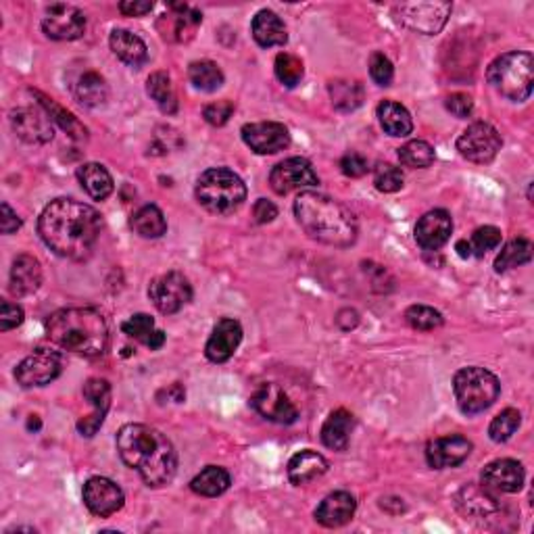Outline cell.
<instances>
[{"label":"cell","instance_id":"obj_40","mask_svg":"<svg viewBox=\"0 0 534 534\" xmlns=\"http://www.w3.org/2000/svg\"><path fill=\"white\" fill-rule=\"evenodd\" d=\"M189 78L200 92H215L224 86V72L213 61H194L189 67Z\"/></svg>","mask_w":534,"mask_h":534},{"label":"cell","instance_id":"obj_2","mask_svg":"<svg viewBox=\"0 0 534 534\" xmlns=\"http://www.w3.org/2000/svg\"><path fill=\"white\" fill-rule=\"evenodd\" d=\"M117 453L128 468L136 470L149 487H163L173 481L178 455L171 441L147 424H126L117 432Z\"/></svg>","mask_w":534,"mask_h":534},{"label":"cell","instance_id":"obj_33","mask_svg":"<svg viewBox=\"0 0 534 534\" xmlns=\"http://www.w3.org/2000/svg\"><path fill=\"white\" fill-rule=\"evenodd\" d=\"M30 94L46 109V113L51 115L53 123H57V126L63 130L65 134L75 138V141H86L88 130L78 121V117H75L73 113H69V111H65L63 107H59L57 102H54L53 99H48L46 94L38 92V90H30Z\"/></svg>","mask_w":534,"mask_h":534},{"label":"cell","instance_id":"obj_53","mask_svg":"<svg viewBox=\"0 0 534 534\" xmlns=\"http://www.w3.org/2000/svg\"><path fill=\"white\" fill-rule=\"evenodd\" d=\"M253 218L257 224H269V221H274L278 218V207L274 203H269L266 199H259L253 207Z\"/></svg>","mask_w":534,"mask_h":534},{"label":"cell","instance_id":"obj_3","mask_svg":"<svg viewBox=\"0 0 534 534\" xmlns=\"http://www.w3.org/2000/svg\"><path fill=\"white\" fill-rule=\"evenodd\" d=\"M295 215L309 238L328 247L355 245L359 226L355 215L336 199L322 192H301L295 200Z\"/></svg>","mask_w":534,"mask_h":534},{"label":"cell","instance_id":"obj_47","mask_svg":"<svg viewBox=\"0 0 534 534\" xmlns=\"http://www.w3.org/2000/svg\"><path fill=\"white\" fill-rule=\"evenodd\" d=\"M403 171L397 165H391V163H380L376 170H374V184H376V189L380 192H386V194H393L403 189Z\"/></svg>","mask_w":534,"mask_h":534},{"label":"cell","instance_id":"obj_15","mask_svg":"<svg viewBox=\"0 0 534 534\" xmlns=\"http://www.w3.org/2000/svg\"><path fill=\"white\" fill-rule=\"evenodd\" d=\"M61 370H63V364H61L59 353L38 349L15 367V378L25 388L46 386L59 378Z\"/></svg>","mask_w":534,"mask_h":534},{"label":"cell","instance_id":"obj_17","mask_svg":"<svg viewBox=\"0 0 534 534\" xmlns=\"http://www.w3.org/2000/svg\"><path fill=\"white\" fill-rule=\"evenodd\" d=\"M240 134L247 147L255 150L257 155H276V152L290 147L288 128L278 121L247 123Z\"/></svg>","mask_w":534,"mask_h":534},{"label":"cell","instance_id":"obj_4","mask_svg":"<svg viewBox=\"0 0 534 534\" xmlns=\"http://www.w3.org/2000/svg\"><path fill=\"white\" fill-rule=\"evenodd\" d=\"M48 341L82 357H99L109 346L105 316L94 307L59 309L46 320Z\"/></svg>","mask_w":534,"mask_h":534},{"label":"cell","instance_id":"obj_56","mask_svg":"<svg viewBox=\"0 0 534 534\" xmlns=\"http://www.w3.org/2000/svg\"><path fill=\"white\" fill-rule=\"evenodd\" d=\"M120 11L128 17H142L152 11V3H134V0H126V3H120Z\"/></svg>","mask_w":534,"mask_h":534},{"label":"cell","instance_id":"obj_45","mask_svg":"<svg viewBox=\"0 0 534 534\" xmlns=\"http://www.w3.org/2000/svg\"><path fill=\"white\" fill-rule=\"evenodd\" d=\"M84 397L94 407V413L107 415L111 407V384L102 378H90L84 384Z\"/></svg>","mask_w":534,"mask_h":534},{"label":"cell","instance_id":"obj_5","mask_svg":"<svg viewBox=\"0 0 534 534\" xmlns=\"http://www.w3.org/2000/svg\"><path fill=\"white\" fill-rule=\"evenodd\" d=\"M194 194L209 213L230 215L247 200V184L232 170L211 168L200 173Z\"/></svg>","mask_w":534,"mask_h":534},{"label":"cell","instance_id":"obj_16","mask_svg":"<svg viewBox=\"0 0 534 534\" xmlns=\"http://www.w3.org/2000/svg\"><path fill=\"white\" fill-rule=\"evenodd\" d=\"M43 30L51 40H78L86 32V15L78 6L53 5L48 6L43 17Z\"/></svg>","mask_w":534,"mask_h":534},{"label":"cell","instance_id":"obj_57","mask_svg":"<svg viewBox=\"0 0 534 534\" xmlns=\"http://www.w3.org/2000/svg\"><path fill=\"white\" fill-rule=\"evenodd\" d=\"M357 322H359V314H357L355 309H343V311H338L336 324L341 325V328H343L345 332H346V330H351V328H355Z\"/></svg>","mask_w":534,"mask_h":534},{"label":"cell","instance_id":"obj_55","mask_svg":"<svg viewBox=\"0 0 534 534\" xmlns=\"http://www.w3.org/2000/svg\"><path fill=\"white\" fill-rule=\"evenodd\" d=\"M105 418L107 415H101V413H90V415H86V418H82L80 422H78V432L82 434V436H94L96 432H99V428L102 426V422H105Z\"/></svg>","mask_w":534,"mask_h":534},{"label":"cell","instance_id":"obj_18","mask_svg":"<svg viewBox=\"0 0 534 534\" xmlns=\"http://www.w3.org/2000/svg\"><path fill=\"white\" fill-rule=\"evenodd\" d=\"M123 490L113 481L94 476L84 484V505L90 513L99 518H109L123 508Z\"/></svg>","mask_w":534,"mask_h":534},{"label":"cell","instance_id":"obj_21","mask_svg":"<svg viewBox=\"0 0 534 534\" xmlns=\"http://www.w3.org/2000/svg\"><path fill=\"white\" fill-rule=\"evenodd\" d=\"M242 343V325L232 317H224L215 324L209 341L205 345V355L213 364H226Z\"/></svg>","mask_w":534,"mask_h":534},{"label":"cell","instance_id":"obj_14","mask_svg":"<svg viewBox=\"0 0 534 534\" xmlns=\"http://www.w3.org/2000/svg\"><path fill=\"white\" fill-rule=\"evenodd\" d=\"M317 184H320V178H317V173L311 168L307 159L301 157L284 159V161L276 165L272 173H269V186H272V190L276 194L314 189Z\"/></svg>","mask_w":534,"mask_h":534},{"label":"cell","instance_id":"obj_39","mask_svg":"<svg viewBox=\"0 0 534 534\" xmlns=\"http://www.w3.org/2000/svg\"><path fill=\"white\" fill-rule=\"evenodd\" d=\"M532 259V242L529 238H513L501 248L495 259V272L505 274L513 267L526 266Z\"/></svg>","mask_w":534,"mask_h":534},{"label":"cell","instance_id":"obj_46","mask_svg":"<svg viewBox=\"0 0 534 534\" xmlns=\"http://www.w3.org/2000/svg\"><path fill=\"white\" fill-rule=\"evenodd\" d=\"M468 245H470L471 257H484L489 251H492V248L501 245V230L495 226L478 228V230H474V234H471Z\"/></svg>","mask_w":534,"mask_h":534},{"label":"cell","instance_id":"obj_10","mask_svg":"<svg viewBox=\"0 0 534 534\" xmlns=\"http://www.w3.org/2000/svg\"><path fill=\"white\" fill-rule=\"evenodd\" d=\"M501 134L487 121H476L457 138V150L471 163H490L501 150Z\"/></svg>","mask_w":534,"mask_h":534},{"label":"cell","instance_id":"obj_28","mask_svg":"<svg viewBox=\"0 0 534 534\" xmlns=\"http://www.w3.org/2000/svg\"><path fill=\"white\" fill-rule=\"evenodd\" d=\"M457 508L468 518H489L499 510V503L492 490L481 487H463L457 492Z\"/></svg>","mask_w":534,"mask_h":534},{"label":"cell","instance_id":"obj_25","mask_svg":"<svg viewBox=\"0 0 534 534\" xmlns=\"http://www.w3.org/2000/svg\"><path fill=\"white\" fill-rule=\"evenodd\" d=\"M328 468L330 463L324 455L317 453V451L305 449L288 461V478L296 487H303V484H309L317 481V478H322Z\"/></svg>","mask_w":534,"mask_h":534},{"label":"cell","instance_id":"obj_32","mask_svg":"<svg viewBox=\"0 0 534 534\" xmlns=\"http://www.w3.org/2000/svg\"><path fill=\"white\" fill-rule=\"evenodd\" d=\"M123 335L147 345L150 351H159L165 345V332L155 328V320L147 314H136L121 324Z\"/></svg>","mask_w":534,"mask_h":534},{"label":"cell","instance_id":"obj_8","mask_svg":"<svg viewBox=\"0 0 534 534\" xmlns=\"http://www.w3.org/2000/svg\"><path fill=\"white\" fill-rule=\"evenodd\" d=\"M149 299L159 314L173 316L192 301V284L182 272H168L150 282Z\"/></svg>","mask_w":534,"mask_h":534},{"label":"cell","instance_id":"obj_1","mask_svg":"<svg viewBox=\"0 0 534 534\" xmlns=\"http://www.w3.org/2000/svg\"><path fill=\"white\" fill-rule=\"evenodd\" d=\"M101 213L73 199H57L44 207L38 219V234L54 255L84 261L101 238Z\"/></svg>","mask_w":534,"mask_h":534},{"label":"cell","instance_id":"obj_48","mask_svg":"<svg viewBox=\"0 0 534 534\" xmlns=\"http://www.w3.org/2000/svg\"><path fill=\"white\" fill-rule=\"evenodd\" d=\"M370 75L378 86H391L394 78V67L391 59L383 53H374L370 57Z\"/></svg>","mask_w":534,"mask_h":534},{"label":"cell","instance_id":"obj_52","mask_svg":"<svg viewBox=\"0 0 534 534\" xmlns=\"http://www.w3.org/2000/svg\"><path fill=\"white\" fill-rule=\"evenodd\" d=\"M447 109L457 117V120H468L471 111H474V101H471L470 94L455 92L447 99Z\"/></svg>","mask_w":534,"mask_h":534},{"label":"cell","instance_id":"obj_43","mask_svg":"<svg viewBox=\"0 0 534 534\" xmlns=\"http://www.w3.org/2000/svg\"><path fill=\"white\" fill-rule=\"evenodd\" d=\"M522 424V413L518 409L508 407L503 409L497 418H492L490 426H489V436L492 442H508L516 430Z\"/></svg>","mask_w":534,"mask_h":534},{"label":"cell","instance_id":"obj_26","mask_svg":"<svg viewBox=\"0 0 534 534\" xmlns=\"http://www.w3.org/2000/svg\"><path fill=\"white\" fill-rule=\"evenodd\" d=\"M109 44L111 51L115 53V57L130 67L141 69L149 61V48L144 44V40L128 30L111 32Z\"/></svg>","mask_w":534,"mask_h":534},{"label":"cell","instance_id":"obj_54","mask_svg":"<svg viewBox=\"0 0 534 534\" xmlns=\"http://www.w3.org/2000/svg\"><path fill=\"white\" fill-rule=\"evenodd\" d=\"M0 228H3V234H13L22 228V219L11 209L9 203L0 205Z\"/></svg>","mask_w":534,"mask_h":534},{"label":"cell","instance_id":"obj_44","mask_svg":"<svg viewBox=\"0 0 534 534\" xmlns=\"http://www.w3.org/2000/svg\"><path fill=\"white\" fill-rule=\"evenodd\" d=\"M405 322L412 325L413 330L430 332L441 328V325L445 324V317H442L441 311L428 307V305H412V307L405 311Z\"/></svg>","mask_w":534,"mask_h":534},{"label":"cell","instance_id":"obj_49","mask_svg":"<svg viewBox=\"0 0 534 534\" xmlns=\"http://www.w3.org/2000/svg\"><path fill=\"white\" fill-rule=\"evenodd\" d=\"M234 113V102L230 101H218V102H211V105H207L203 109V117L207 123H211L215 128H221L226 126L228 121H230V117Z\"/></svg>","mask_w":534,"mask_h":534},{"label":"cell","instance_id":"obj_29","mask_svg":"<svg viewBox=\"0 0 534 534\" xmlns=\"http://www.w3.org/2000/svg\"><path fill=\"white\" fill-rule=\"evenodd\" d=\"M355 428V418L346 409H336L328 415L322 426V442L332 451H345L349 447L351 432Z\"/></svg>","mask_w":534,"mask_h":534},{"label":"cell","instance_id":"obj_31","mask_svg":"<svg viewBox=\"0 0 534 534\" xmlns=\"http://www.w3.org/2000/svg\"><path fill=\"white\" fill-rule=\"evenodd\" d=\"M378 120L380 126L388 136L405 138L413 131V121L409 111L394 101H383L378 105Z\"/></svg>","mask_w":534,"mask_h":534},{"label":"cell","instance_id":"obj_24","mask_svg":"<svg viewBox=\"0 0 534 534\" xmlns=\"http://www.w3.org/2000/svg\"><path fill=\"white\" fill-rule=\"evenodd\" d=\"M43 284V267L40 261L32 255H19L13 261L11 276H9V290L15 296L34 295Z\"/></svg>","mask_w":534,"mask_h":534},{"label":"cell","instance_id":"obj_36","mask_svg":"<svg viewBox=\"0 0 534 534\" xmlns=\"http://www.w3.org/2000/svg\"><path fill=\"white\" fill-rule=\"evenodd\" d=\"M230 474L219 466H207L200 474L192 478L190 489L200 497H219L230 489Z\"/></svg>","mask_w":534,"mask_h":534},{"label":"cell","instance_id":"obj_35","mask_svg":"<svg viewBox=\"0 0 534 534\" xmlns=\"http://www.w3.org/2000/svg\"><path fill=\"white\" fill-rule=\"evenodd\" d=\"M131 230L142 238H161L168 232V221L157 205H144L130 219Z\"/></svg>","mask_w":534,"mask_h":534},{"label":"cell","instance_id":"obj_11","mask_svg":"<svg viewBox=\"0 0 534 534\" xmlns=\"http://www.w3.org/2000/svg\"><path fill=\"white\" fill-rule=\"evenodd\" d=\"M248 403H251V407L261 418L276 422V424L288 426L295 424L296 418H299V409L290 401L288 394L274 383L261 384L251 394V399H248Z\"/></svg>","mask_w":534,"mask_h":534},{"label":"cell","instance_id":"obj_41","mask_svg":"<svg viewBox=\"0 0 534 534\" xmlns=\"http://www.w3.org/2000/svg\"><path fill=\"white\" fill-rule=\"evenodd\" d=\"M434 149L426 141H412L399 149L401 165L412 170H424L434 163Z\"/></svg>","mask_w":534,"mask_h":534},{"label":"cell","instance_id":"obj_37","mask_svg":"<svg viewBox=\"0 0 534 534\" xmlns=\"http://www.w3.org/2000/svg\"><path fill=\"white\" fill-rule=\"evenodd\" d=\"M328 90H330L332 105H335L338 111L349 113V111H355L364 105V99H365L364 86L355 80H335L330 82Z\"/></svg>","mask_w":534,"mask_h":534},{"label":"cell","instance_id":"obj_12","mask_svg":"<svg viewBox=\"0 0 534 534\" xmlns=\"http://www.w3.org/2000/svg\"><path fill=\"white\" fill-rule=\"evenodd\" d=\"M13 131L27 144H46L53 141V120L46 109L36 101L34 105H22L11 111Z\"/></svg>","mask_w":534,"mask_h":534},{"label":"cell","instance_id":"obj_23","mask_svg":"<svg viewBox=\"0 0 534 534\" xmlns=\"http://www.w3.org/2000/svg\"><path fill=\"white\" fill-rule=\"evenodd\" d=\"M357 501L351 492L336 490L324 499L316 510L317 524L325 526V529H338V526L349 524L353 516H355Z\"/></svg>","mask_w":534,"mask_h":534},{"label":"cell","instance_id":"obj_9","mask_svg":"<svg viewBox=\"0 0 534 534\" xmlns=\"http://www.w3.org/2000/svg\"><path fill=\"white\" fill-rule=\"evenodd\" d=\"M451 9V3H403L394 6V13L409 30L432 36L445 27Z\"/></svg>","mask_w":534,"mask_h":534},{"label":"cell","instance_id":"obj_38","mask_svg":"<svg viewBox=\"0 0 534 534\" xmlns=\"http://www.w3.org/2000/svg\"><path fill=\"white\" fill-rule=\"evenodd\" d=\"M147 92L165 115H173L178 111V96H176V90H173L170 73L165 72L152 73L147 80Z\"/></svg>","mask_w":534,"mask_h":534},{"label":"cell","instance_id":"obj_50","mask_svg":"<svg viewBox=\"0 0 534 534\" xmlns=\"http://www.w3.org/2000/svg\"><path fill=\"white\" fill-rule=\"evenodd\" d=\"M367 170H370L367 159L355 150L346 152V155L341 159V171L346 178H364Z\"/></svg>","mask_w":534,"mask_h":534},{"label":"cell","instance_id":"obj_27","mask_svg":"<svg viewBox=\"0 0 534 534\" xmlns=\"http://www.w3.org/2000/svg\"><path fill=\"white\" fill-rule=\"evenodd\" d=\"M251 32H253L255 43L261 48L284 46L288 43L286 25H284L282 19L269 9H263L257 13V15L253 17Z\"/></svg>","mask_w":534,"mask_h":534},{"label":"cell","instance_id":"obj_7","mask_svg":"<svg viewBox=\"0 0 534 534\" xmlns=\"http://www.w3.org/2000/svg\"><path fill=\"white\" fill-rule=\"evenodd\" d=\"M453 393L461 413L476 415L487 412L495 403L499 393H501V384H499V378L492 372L478 365H470L455 374Z\"/></svg>","mask_w":534,"mask_h":534},{"label":"cell","instance_id":"obj_59","mask_svg":"<svg viewBox=\"0 0 534 534\" xmlns=\"http://www.w3.org/2000/svg\"><path fill=\"white\" fill-rule=\"evenodd\" d=\"M27 428H30V430H40V420L36 418V415H32V420L27 422Z\"/></svg>","mask_w":534,"mask_h":534},{"label":"cell","instance_id":"obj_30","mask_svg":"<svg viewBox=\"0 0 534 534\" xmlns=\"http://www.w3.org/2000/svg\"><path fill=\"white\" fill-rule=\"evenodd\" d=\"M78 180L88 197L94 200H105L107 197H111V192H113L115 189L113 178H111V173L107 171L105 165L101 163L82 165V168L78 170Z\"/></svg>","mask_w":534,"mask_h":534},{"label":"cell","instance_id":"obj_6","mask_svg":"<svg viewBox=\"0 0 534 534\" xmlns=\"http://www.w3.org/2000/svg\"><path fill=\"white\" fill-rule=\"evenodd\" d=\"M489 84L503 99L522 102L532 94L534 59L530 53H505L497 57L487 69Z\"/></svg>","mask_w":534,"mask_h":534},{"label":"cell","instance_id":"obj_13","mask_svg":"<svg viewBox=\"0 0 534 534\" xmlns=\"http://www.w3.org/2000/svg\"><path fill=\"white\" fill-rule=\"evenodd\" d=\"M203 24V15L200 11L192 9V6L184 3H170L168 13H163L157 22V30L161 34L163 40L176 44L190 43L197 34L199 25Z\"/></svg>","mask_w":534,"mask_h":534},{"label":"cell","instance_id":"obj_34","mask_svg":"<svg viewBox=\"0 0 534 534\" xmlns=\"http://www.w3.org/2000/svg\"><path fill=\"white\" fill-rule=\"evenodd\" d=\"M75 99H78L80 105L88 109H99L107 102L109 99V88L107 82L101 73L96 72H86L75 84Z\"/></svg>","mask_w":534,"mask_h":534},{"label":"cell","instance_id":"obj_22","mask_svg":"<svg viewBox=\"0 0 534 534\" xmlns=\"http://www.w3.org/2000/svg\"><path fill=\"white\" fill-rule=\"evenodd\" d=\"M524 481V468L516 460H495L482 470V484L492 492H518Z\"/></svg>","mask_w":534,"mask_h":534},{"label":"cell","instance_id":"obj_20","mask_svg":"<svg viewBox=\"0 0 534 534\" xmlns=\"http://www.w3.org/2000/svg\"><path fill=\"white\" fill-rule=\"evenodd\" d=\"M451 232H453V219H451L449 211L434 209L420 218L418 226H415V242L424 251H439L449 242Z\"/></svg>","mask_w":534,"mask_h":534},{"label":"cell","instance_id":"obj_58","mask_svg":"<svg viewBox=\"0 0 534 534\" xmlns=\"http://www.w3.org/2000/svg\"><path fill=\"white\" fill-rule=\"evenodd\" d=\"M455 251L460 253V257H463V259H470L471 257V251H470V245H468V240H460L455 245Z\"/></svg>","mask_w":534,"mask_h":534},{"label":"cell","instance_id":"obj_42","mask_svg":"<svg viewBox=\"0 0 534 534\" xmlns=\"http://www.w3.org/2000/svg\"><path fill=\"white\" fill-rule=\"evenodd\" d=\"M274 72H276V78H278L282 86L296 88L303 80L305 67H303V61L299 57H295V54L280 53L278 57H276Z\"/></svg>","mask_w":534,"mask_h":534},{"label":"cell","instance_id":"obj_19","mask_svg":"<svg viewBox=\"0 0 534 534\" xmlns=\"http://www.w3.org/2000/svg\"><path fill=\"white\" fill-rule=\"evenodd\" d=\"M471 453V441L461 434L441 436L428 442L426 461L434 470H447L463 463Z\"/></svg>","mask_w":534,"mask_h":534},{"label":"cell","instance_id":"obj_51","mask_svg":"<svg viewBox=\"0 0 534 534\" xmlns=\"http://www.w3.org/2000/svg\"><path fill=\"white\" fill-rule=\"evenodd\" d=\"M22 322H24V309L19 307L17 303L3 301V305H0V330L9 332L13 328H17V325H22Z\"/></svg>","mask_w":534,"mask_h":534}]
</instances>
